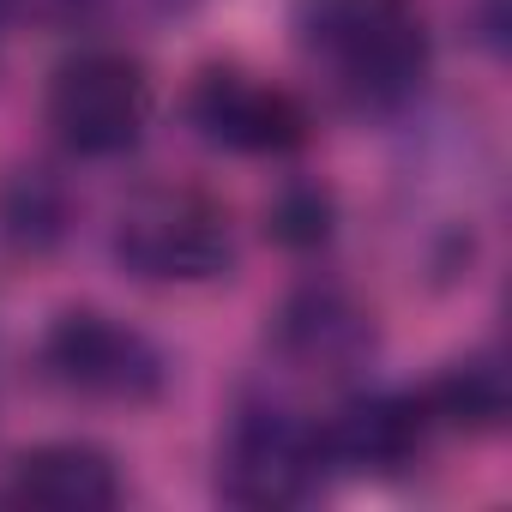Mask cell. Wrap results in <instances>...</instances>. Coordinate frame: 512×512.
I'll list each match as a JSON object with an SVG mask.
<instances>
[{"label":"cell","instance_id":"cell-1","mask_svg":"<svg viewBox=\"0 0 512 512\" xmlns=\"http://www.w3.org/2000/svg\"><path fill=\"white\" fill-rule=\"evenodd\" d=\"M302 37L368 109L404 103L428 73V31L416 0H308Z\"/></svg>","mask_w":512,"mask_h":512},{"label":"cell","instance_id":"cell-2","mask_svg":"<svg viewBox=\"0 0 512 512\" xmlns=\"http://www.w3.org/2000/svg\"><path fill=\"white\" fill-rule=\"evenodd\" d=\"M151 115L145 67L121 49H79L49 79V127L79 157H121L139 145Z\"/></svg>","mask_w":512,"mask_h":512},{"label":"cell","instance_id":"cell-3","mask_svg":"<svg viewBox=\"0 0 512 512\" xmlns=\"http://www.w3.org/2000/svg\"><path fill=\"white\" fill-rule=\"evenodd\" d=\"M115 253L151 284H199L229 266V217L193 187H151L121 211Z\"/></svg>","mask_w":512,"mask_h":512},{"label":"cell","instance_id":"cell-4","mask_svg":"<svg viewBox=\"0 0 512 512\" xmlns=\"http://www.w3.org/2000/svg\"><path fill=\"white\" fill-rule=\"evenodd\" d=\"M326 464L320 428H308L302 416H290L284 404H247L229 434H223V464H217V488L235 506L253 512H278L314 494Z\"/></svg>","mask_w":512,"mask_h":512},{"label":"cell","instance_id":"cell-5","mask_svg":"<svg viewBox=\"0 0 512 512\" xmlns=\"http://www.w3.org/2000/svg\"><path fill=\"white\" fill-rule=\"evenodd\" d=\"M43 368L55 386L97 398V404H151L163 392V374H169L145 332H133L97 308H73L49 326Z\"/></svg>","mask_w":512,"mask_h":512},{"label":"cell","instance_id":"cell-6","mask_svg":"<svg viewBox=\"0 0 512 512\" xmlns=\"http://www.w3.org/2000/svg\"><path fill=\"white\" fill-rule=\"evenodd\" d=\"M187 115L211 145L241 151V157H284L308 139V109L284 85L253 79L241 67H205L193 79Z\"/></svg>","mask_w":512,"mask_h":512},{"label":"cell","instance_id":"cell-7","mask_svg":"<svg viewBox=\"0 0 512 512\" xmlns=\"http://www.w3.org/2000/svg\"><path fill=\"white\" fill-rule=\"evenodd\" d=\"M428 428H434V416H428L422 398L368 392V398H350L320 428V446H326V464H344V470H362V476H392V470L416 464Z\"/></svg>","mask_w":512,"mask_h":512},{"label":"cell","instance_id":"cell-8","mask_svg":"<svg viewBox=\"0 0 512 512\" xmlns=\"http://www.w3.org/2000/svg\"><path fill=\"white\" fill-rule=\"evenodd\" d=\"M115 500H121L115 458L79 440H55L13 458V476L0 482V506H25V512H109Z\"/></svg>","mask_w":512,"mask_h":512},{"label":"cell","instance_id":"cell-9","mask_svg":"<svg viewBox=\"0 0 512 512\" xmlns=\"http://www.w3.org/2000/svg\"><path fill=\"white\" fill-rule=\"evenodd\" d=\"M278 344H284V356H296L302 368L344 374V368H356V362L374 350V326H368V314H362L344 290H302V296L284 308Z\"/></svg>","mask_w":512,"mask_h":512},{"label":"cell","instance_id":"cell-10","mask_svg":"<svg viewBox=\"0 0 512 512\" xmlns=\"http://www.w3.org/2000/svg\"><path fill=\"white\" fill-rule=\"evenodd\" d=\"M422 404H428V416L446 422V428L494 434V428L506 422V404H512L506 368H500L494 356H464V362H452V368L422 392Z\"/></svg>","mask_w":512,"mask_h":512},{"label":"cell","instance_id":"cell-11","mask_svg":"<svg viewBox=\"0 0 512 512\" xmlns=\"http://www.w3.org/2000/svg\"><path fill=\"white\" fill-rule=\"evenodd\" d=\"M7 229L19 241H31V247H43V241L61 235V193H55L49 175H19L7 187Z\"/></svg>","mask_w":512,"mask_h":512},{"label":"cell","instance_id":"cell-12","mask_svg":"<svg viewBox=\"0 0 512 512\" xmlns=\"http://www.w3.org/2000/svg\"><path fill=\"white\" fill-rule=\"evenodd\" d=\"M272 235L290 241V247H314L332 235V199L320 187H290L278 205H272Z\"/></svg>","mask_w":512,"mask_h":512},{"label":"cell","instance_id":"cell-13","mask_svg":"<svg viewBox=\"0 0 512 512\" xmlns=\"http://www.w3.org/2000/svg\"><path fill=\"white\" fill-rule=\"evenodd\" d=\"M91 7V0H0V13H19V19H43V25H67Z\"/></svg>","mask_w":512,"mask_h":512}]
</instances>
